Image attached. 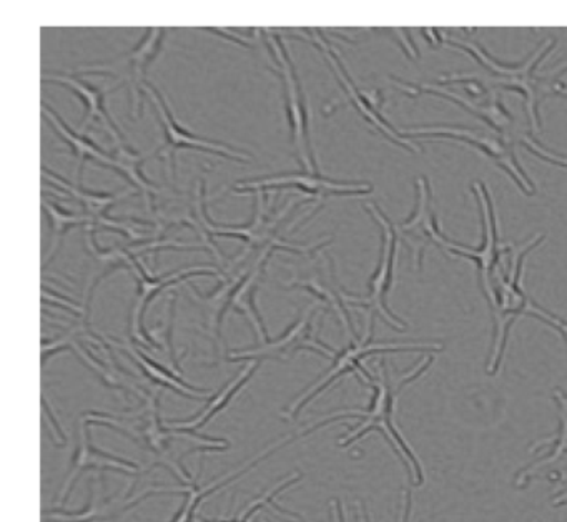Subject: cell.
<instances>
[{
	"mask_svg": "<svg viewBox=\"0 0 567 522\" xmlns=\"http://www.w3.org/2000/svg\"><path fill=\"white\" fill-rule=\"evenodd\" d=\"M431 362H433V356H426L423 362L414 366L406 375L391 379L390 372H388L386 369V362L381 361L380 375H378V378H373L370 381V386L373 388V398H371L370 408L330 416L327 421L318 422V424L305 429V434H310V432L317 431L321 426L330 424V422L338 421V419H360L358 426H354V428L341 439V448H348V446L354 444V442L363 439L368 432H383L384 438L393 446L401 461L410 468L411 479H413L414 484H423V465L417 461L416 454H414L413 449L410 448L406 439L401 434L400 429L396 428L394 412H396L398 398H400L401 391H403L408 385H411V382L416 381L421 375H424L426 369L430 368Z\"/></svg>",
	"mask_w": 567,
	"mask_h": 522,
	"instance_id": "obj_1",
	"label": "cell"
},
{
	"mask_svg": "<svg viewBox=\"0 0 567 522\" xmlns=\"http://www.w3.org/2000/svg\"><path fill=\"white\" fill-rule=\"evenodd\" d=\"M447 45L473 55V59L487 72L486 83H491L496 89L514 90V92L523 93L527 116H529L530 126L536 133L540 132V102L547 96H567L566 83L560 80V75L567 72V65L563 66L556 75H536L537 65L554 49L553 40L544 42L540 49L534 50L527 57L526 62L516 63V65L497 62L491 53H487L483 47L474 42L450 39Z\"/></svg>",
	"mask_w": 567,
	"mask_h": 522,
	"instance_id": "obj_2",
	"label": "cell"
},
{
	"mask_svg": "<svg viewBox=\"0 0 567 522\" xmlns=\"http://www.w3.org/2000/svg\"><path fill=\"white\" fill-rule=\"evenodd\" d=\"M373 336L374 316L370 315L363 338L353 339L347 348L337 352L333 365L328 369L327 375L313 382L310 388L305 389L301 395H298L295 401L281 412V418L288 419V421L297 419L305 406L310 405L318 395H321L324 389L330 388L334 381H338L341 376L348 375V372H358L370 385L373 376L361 365V361L368 356L378 355V352L433 351V349L434 351H441L443 349V346L433 345V342H427V345H423V342H378L374 341Z\"/></svg>",
	"mask_w": 567,
	"mask_h": 522,
	"instance_id": "obj_3",
	"label": "cell"
},
{
	"mask_svg": "<svg viewBox=\"0 0 567 522\" xmlns=\"http://www.w3.org/2000/svg\"><path fill=\"white\" fill-rule=\"evenodd\" d=\"M393 80V83L398 89L403 90L408 95L416 96L421 95V93H430V95H440L443 96V99L451 100V102L464 106L467 112L474 113V115L480 116L484 122L489 123V125L499 133L501 139L506 140L511 145L519 143V145L526 146L527 150L536 153L540 158L547 160V162H553L560 166H567L566 158L553 155V153H549V150L544 149L543 145L534 142L533 136H527L523 130L517 129L516 122H514V116L507 112L506 106L501 103L496 93H491L484 102H473V99H470V96L457 95V93L437 89V86L430 85V83H421V85H417V83L403 82V80Z\"/></svg>",
	"mask_w": 567,
	"mask_h": 522,
	"instance_id": "obj_4",
	"label": "cell"
},
{
	"mask_svg": "<svg viewBox=\"0 0 567 522\" xmlns=\"http://www.w3.org/2000/svg\"><path fill=\"white\" fill-rule=\"evenodd\" d=\"M268 45H270L271 55H274L275 63H277L278 75L284 82L288 122H290L291 140H293L295 149H297L298 160L303 166V172L318 173L310 140V112H308L303 90H301L300 80H298L297 72H295L290 53H288L287 47H285L284 40L278 33H270Z\"/></svg>",
	"mask_w": 567,
	"mask_h": 522,
	"instance_id": "obj_5",
	"label": "cell"
},
{
	"mask_svg": "<svg viewBox=\"0 0 567 522\" xmlns=\"http://www.w3.org/2000/svg\"><path fill=\"white\" fill-rule=\"evenodd\" d=\"M318 303H311L300 318L277 339L258 342L255 348L237 349L228 355L230 361H264V359H280L288 361L300 351H315L318 355L334 358L337 351L317 338L315 319H317Z\"/></svg>",
	"mask_w": 567,
	"mask_h": 522,
	"instance_id": "obj_6",
	"label": "cell"
},
{
	"mask_svg": "<svg viewBox=\"0 0 567 522\" xmlns=\"http://www.w3.org/2000/svg\"><path fill=\"white\" fill-rule=\"evenodd\" d=\"M364 208L371 213L374 219L380 223L383 228V249H381L380 263H378L377 272L373 273L370 279V291L364 298H358L353 295H344L347 305L361 306L367 308L370 315H378L388 323V325L396 328L398 331H403L406 328V323L401 321L398 316L390 311L386 305V296L393 286L394 266H396V249H398V233L393 223L384 216V213L378 208L373 203H368Z\"/></svg>",
	"mask_w": 567,
	"mask_h": 522,
	"instance_id": "obj_7",
	"label": "cell"
},
{
	"mask_svg": "<svg viewBox=\"0 0 567 522\" xmlns=\"http://www.w3.org/2000/svg\"><path fill=\"white\" fill-rule=\"evenodd\" d=\"M117 421V416L107 414V412L87 411L82 414L81 424H79V444L75 449L74 459H72L71 472H69L68 481L61 491L59 504H64L74 489L75 482L84 474L85 471H121L124 474L134 475L141 471L137 462L128 461V459L118 458V456L109 454L102 449L95 448L91 442V424H107L109 428Z\"/></svg>",
	"mask_w": 567,
	"mask_h": 522,
	"instance_id": "obj_8",
	"label": "cell"
},
{
	"mask_svg": "<svg viewBox=\"0 0 567 522\" xmlns=\"http://www.w3.org/2000/svg\"><path fill=\"white\" fill-rule=\"evenodd\" d=\"M132 269L137 276L138 293L134 305H132L128 329H131V336L135 342L144 346V348L152 349V351H157V346H155L154 339L151 338V331H147L144 326L145 311H147L152 299L158 293L165 291L172 286L181 285V283L187 282L188 278H194V276H217L220 279L225 276L221 269L214 268V266H190V268L177 269V272L165 273L162 276H152L148 275L144 263L138 258L135 259Z\"/></svg>",
	"mask_w": 567,
	"mask_h": 522,
	"instance_id": "obj_9",
	"label": "cell"
},
{
	"mask_svg": "<svg viewBox=\"0 0 567 522\" xmlns=\"http://www.w3.org/2000/svg\"><path fill=\"white\" fill-rule=\"evenodd\" d=\"M408 136H421V139H451L460 142L470 143L476 146L481 152L486 153L497 165L503 166L511 178L517 183L523 193L533 195L534 185L529 176L526 175L514 155L513 146L506 140L491 133L480 132V130L463 129L454 125H423L413 126L404 130Z\"/></svg>",
	"mask_w": 567,
	"mask_h": 522,
	"instance_id": "obj_10",
	"label": "cell"
},
{
	"mask_svg": "<svg viewBox=\"0 0 567 522\" xmlns=\"http://www.w3.org/2000/svg\"><path fill=\"white\" fill-rule=\"evenodd\" d=\"M298 188V192L307 193L313 196L315 202H320L324 196L333 195H368L373 192L370 183L360 182H340V180L328 178L320 173H284V175H271L267 178L244 180L235 185L238 190L237 195H247V193L257 192V190H267L274 192L278 188Z\"/></svg>",
	"mask_w": 567,
	"mask_h": 522,
	"instance_id": "obj_11",
	"label": "cell"
},
{
	"mask_svg": "<svg viewBox=\"0 0 567 522\" xmlns=\"http://www.w3.org/2000/svg\"><path fill=\"white\" fill-rule=\"evenodd\" d=\"M396 233L413 252L416 269L421 268L427 246L434 245L447 253L451 239L441 233L436 216L431 208V190L426 176L416 180V208L410 218L398 225Z\"/></svg>",
	"mask_w": 567,
	"mask_h": 522,
	"instance_id": "obj_12",
	"label": "cell"
},
{
	"mask_svg": "<svg viewBox=\"0 0 567 522\" xmlns=\"http://www.w3.org/2000/svg\"><path fill=\"white\" fill-rule=\"evenodd\" d=\"M165 37H167V29L152 27V29H148V32L145 33L144 39H142L138 45L132 49L131 52L112 60V62L102 63V65L84 66L82 72L107 73L111 72V70L127 66V70L122 72L118 76L128 82V89H131L132 115H135V113L141 115V95L145 86V70L157 59L158 52H161L162 47H164Z\"/></svg>",
	"mask_w": 567,
	"mask_h": 522,
	"instance_id": "obj_13",
	"label": "cell"
},
{
	"mask_svg": "<svg viewBox=\"0 0 567 522\" xmlns=\"http://www.w3.org/2000/svg\"><path fill=\"white\" fill-rule=\"evenodd\" d=\"M144 92H147L148 99L154 103L157 109L158 116H161L162 125L165 130V139H167V153L172 162V155L181 149L200 150V152L215 153V155L224 156V158L234 160L237 163H250L251 155L247 152H240L235 146L225 145V143L214 142L210 139H202V136L194 135V133L185 130L181 123L177 122L171 112L167 99L161 90L155 89L151 83H145Z\"/></svg>",
	"mask_w": 567,
	"mask_h": 522,
	"instance_id": "obj_14",
	"label": "cell"
},
{
	"mask_svg": "<svg viewBox=\"0 0 567 522\" xmlns=\"http://www.w3.org/2000/svg\"><path fill=\"white\" fill-rule=\"evenodd\" d=\"M138 421H141V424H138L137 432L134 434V441L154 456V465H165V468L171 469L184 484L194 481L190 474L182 468L181 461H175L171 456L172 441L175 438H181V434H177L171 426H164V422H162L161 414H158L157 392L145 395V408L138 414Z\"/></svg>",
	"mask_w": 567,
	"mask_h": 522,
	"instance_id": "obj_15",
	"label": "cell"
},
{
	"mask_svg": "<svg viewBox=\"0 0 567 522\" xmlns=\"http://www.w3.org/2000/svg\"><path fill=\"white\" fill-rule=\"evenodd\" d=\"M261 361H248V365L231 379L228 385H225L220 391L215 392L212 396L208 405L198 412L194 418L188 419V421H167V424H171V428L174 429L177 434L184 436V438L198 439V441L208 442V444L215 446H228L230 448V442L225 441L221 438H208V436L198 434L200 429H204L212 419L217 418L224 409L228 408L231 401H234L235 396L245 388V386L250 382V379L254 378L257 369L260 368Z\"/></svg>",
	"mask_w": 567,
	"mask_h": 522,
	"instance_id": "obj_16",
	"label": "cell"
},
{
	"mask_svg": "<svg viewBox=\"0 0 567 522\" xmlns=\"http://www.w3.org/2000/svg\"><path fill=\"white\" fill-rule=\"evenodd\" d=\"M311 32H313L315 39H317L318 47L323 50L324 59L328 60L331 69H333V72L337 73L338 80H340L341 85H343L348 99H350V102L357 106V110L361 113V116H363L368 123H371V125H373L378 132L383 133V135L388 136L391 142L396 143V145L413 150V152L416 153L421 152L420 146L413 145L410 140L404 139L401 133H398L396 130H394L393 126H391L390 123H388L386 120L381 116L380 109H377V106H374L373 103L368 100V96L364 95V90H360L357 85H354L350 73L347 72V69H344L343 60L340 59V55H338L337 50L330 45V42H327V40H324L323 37H321V33H318L317 30L311 29Z\"/></svg>",
	"mask_w": 567,
	"mask_h": 522,
	"instance_id": "obj_17",
	"label": "cell"
},
{
	"mask_svg": "<svg viewBox=\"0 0 567 522\" xmlns=\"http://www.w3.org/2000/svg\"><path fill=\"white\" fill-rule=\"evenodd\" d=\"M42 82H52L58 83V85L69 86L72 92L78 93L79 99L84 100L85 116L84 120H82V135H85V132H87L92 123L101 122L104 129L107 130L109 135L114 140L115 145H124V132L118 129L117 123L112 119L107 106H105V96L109 95L111 90L101 89V86L94 85V83L87 82V80L79 79V76L75 75H68V73L44 75L42 76Z\"/></svg>",
	"mask_w": 567,
	"mask_h": 522,
	"instance_id": "obj_18",
	"label": "cell"
},
{
	"mask_svg": "<svg viewBox=\"0 0 567 522\" xmlns=\"http://www.w3.org/2000/svg\"><path fill=\"white\" fill-rule=\"evenodd\" d=\"M297 438H301V434L287 436V438L275 442V444H271L270 448L261 451L260 454L255 456L250 462H247L245 468L237 469V471L230 472V474L217 479V481L212 482V484L198 485L197 482L192 481L188 482V484H185L182 489H154V494H167V492H175V494H177V492H182V494H185L184 504H182V508L178 509V512L175 514V518L172 519V522H195V519H197L198 505H200L202 502L208 498V495L215 494V492L220 491V489L227 488L228 484H231V482L237 481V479L241 478V475L250 472L255 465L260 464L265 458L274 454L277 449H281L284 446L290 444V442H293Z\"/></svg>",
	"mask_w": 567,
	"mask_h": 522,
	"instance_id": "obj_19",
	"label": "cell"
},
{
	"mask_svg": "<svg viewBox=\"0 0 567 522\" xmlns=\"http://www.w3.org/2000/svg\"><path fill=\"white\" fill-rule=\"evenodd\" d=\"M154 492H144L138 495L135 501H127V498L117 499L107 498L104 494V482L99 479L97 482H91V501L87 508L78 512L64 511H44V521L51 519L52 522H102L111 521V519L121 518L125 512L131 511L132 508L144 501L145 498H151Z\"/></svg>",
	"mask_w": 567,
	"mask_h": 522,
	"instance_id": "obj_20",
	"label": "cell"
},
{
	"mask_svg": "<svg viewBox=\"0 0 567 522\" xmlns=\"http://www.w3.org/2000/svg\"><path fill=\"white\" fill-rule=\"evenodd\" d=\"M248 268L235 269V272L224 273L220 286L210 295H202L194 286H188L192 293V299L200 306L207 321V329L212 338L217 339L218 348L224 351V339H221V328H224L225 316L230 311L231 298L235 289L240 285L241 279L247 275Z\"/></svg>",
	"mask_w": 567,
	"mask_h": 522,
	"instance_id": "obj_21",
	"label": "cell"
},
{
	"mask_svg": "<svg viewBox=\"0 0 567 522\" xmlns=\"http://www.w3.org/2000/svg\"><path fill=\"white\" fill-rule=\"evenodd\" d=\"M288 286H290V288H301L313 293L321 303L330 306V308L337 313L344 331L351 336V341L358 339L353 323H351L350 315H348L347 311V301H344L347 291L338 285L333 262H331L330 258H328L324 268H315L313 273H311L308 278L291 279Z\"/></svg>",
	"mask_w": 567,
	"mask_h": 522,
	"instance_id": "obj_22",
	"label": "cell"
},
{
	"mask_svg": "<svg viewBox=\"0 0 567 522\" xmlns=\"http://www.w3.org/2000/svg\"><path fill=\"white\" fill-rule=\"evenodd\" d=\"M274 253L275 249H264V252L258 253L254 265L248 268L247 275L241 279L238 288L235 289L234 298H231L230 303L231 311L241 313L250 321L251 328L257 332L258 342H265L270 339L268 338L267 326H265L264 318H261L260 311L257 308V291L265 266L270 262Z\"/></svg>",
	"mask_w": 567,
	"mask_h": 522,
	"instance_id": "obj_23",
	"label": "cell"
},
{
	"mask_svg": "<svg viewBox=\"0 0 567 522\" xmlns=\"http://www.w3.org/2000/svg\"><path fill=\"white\" fill-rule=\"evenodd\" d=\"M42 173H44V182H51L58 188L64 190L65 193L71 195L72 199H75L82 206L84 215L91 219V225L89 226H94V228H102L105 219L111 218L109 216V208L114 206L118 199L125 198V196L132 193V190H125L124 193L92 192V190L84 188L79 183L68 182L58 173L51 172L48 166H42Z\"/></svg>",
	"mask_w": 567,
	"mask_h": 522,
	"instance_id": "obj_24",
	"label": "cell"
},
{
	"mask_svg": "<svg viewBox=\"0 0 567 522\" xmlns=\"http://www.w3.org/2000/svg\"><path fill=\"white\" fill-rule=\"evenodd\" d=\"M109 342L117 346L122 351L127 352V355L137 362V366L141 368V371L144 372L145 378H147L148 381L154 382V385L164 386V388L172 389V391L177 392V395L185 396V398L190 399H204L205 396L212 395L210 389L198 388V386L190 385V382H185L178 372H175L174 369L167 368V366L155 361V359H152L147 352L142 351L141 348L132 345V342H127V345H121V342L115 341Z\"/></svg>",
	"mask_w": 567,
	"mask_h": 522,
	"instance_id": "obj_25",
	"label": "cell"
},
{
	"mask_svg": "<svg viewBox=\"0 0 567 522\" xmlns=\"http://www.w3.org/2000/svg\"><path fill=\"white\" fill-rule=\"evenodd\" d=\"M42 113H44V119L48 120L49 125L55 130V132L61 135V139L64 142H68V145L71 146L72 153H74L75 158H78V168H75V176L79 178L82 176V170H84V163L87 160H92V162H97L99 165L107 166L109 158H111V152H105L101 146L95 145L92 140H89L87 136L82 135V133L74 132L64 120L61 119L58 112H55L52 106H49L48 103H42ZM82 182V178H81ZM81 185V183H79Z\"/></svg>",
	"mask_w": 567,
	"mask_h": 522,
	"instance_id": "obj_26",
	"label": "cell"
},
{
	"mask_svg": "<svg viewBox=\"0 0 567 522\" xmlns=\"http://www.w3.org/2000/svg\"><path fill=\"white\" fill-rule=\"evenodd\" d=\"M157 149L158 146H155L147 155H141V153L134 152V150L128 149V146H115L114 152H111V158H109L107 163V168L115 170V172L124 175L125 178L135 186V190H138V192L144 195L151 212H154V198L162 192V188L148 182V180L142 175L141 168L144 162H147Z\"/></svg>",
	"mask_w": 567,
	"mask_h": 522,
	"instance_id": "obj_27",
	"label": "cell"
},
{
	"mask_svg": "<svg viewBox=\"0 0 567 522\" xmlns=\"http://www.w3.org/2000/svg\"><path fill=\"white\" fill-rule=\"evenodd\" d=\"M45 216H48L49 223H51V245H49L48 253H45L44 266L49 265L52 258H54L58 249L61 248L62 239H64L65 233L71 232L75 226L91 225V219L84 215V213H72L68 209L62 208L55 202H49L44 199L42 203Z\"/></svg>",
	"mask_w": 567,
	"mask_h": 522,
	"instance_id": "obj_28",
	"label": "cell"
},
{
	"mask_svg": "<svg viewBox=\"0 0 567 522\" xmlns=\"http://www.w3.org/2000/svg\"><path fill=\"white\" fill-rule=\"evenodd\" d=\"M301 479H303V475L301 474L288 475V478H285L284 481L278 482V484L274 485V488L268 489V491L264 492V494L258 495L257 499L248 502V504L245 505V508L241 509V511L238 512L237 515H234L231 519H217V521H210V519L197 518L195 519V522H250V519L254 518V515L264 508H274L277 509V511H280L281 514L301 519L300 515L293 514V512L287 511V509L275 504V498H277L280 492L287 491L288 488L297 484V482H300Z\"/></svg>",
	"mask_w": 567,
	"mask_h": 522,
	"instance_id": "obj_29",
	"label": "cell"
},
{
	"mask_svg": "<svg viewBox=\"0 0 567 522\" xmlns=\"http://www.w3.org/2000/svg\"><path fill=\"white\" fill-rule=\"evenodd\" d=\"M527 316H534V318L540 319V321L547 323V325L553 326L554 329L560 332L564 341L567 342V321H564L559 316L553 315V313L547 311V309L540 308L537 303H534L530 299L529 306H527Z\"/></svg>",
	"mask_w": 567,
	"mask_h": 522,
	"instance_id": "obj_30",
	"label": "cell"
},
{
	"mask_svg": "<svg viewBox=\"0 0 567 522\" xmlns=\"http://www.w3.org/2000/svg\"><path fill=\"white\" fill-rule=\"evenodd\" d=\"M210 32L217 33V35L225 37V39L234 40L235 43H240L244 47H251V43H248L247 39L244 37L237 35L234 29H220V27H215V29H207Z\"/></svg>",
	"mask_w": 567,
	"mask_h": 522,
	"instance_id": "obj_31",
	"label": "cell"
},
{
	"mask_svg": "<svg viewBox=\"0 0 567 522\" xmlns=\"http://www.w3.org/2000/svg\"><path fill=\"white\" fill-rule=\"evenodd\" d=\"M411 514V494L410 492H404V505H403V514H401L400 522H410ZM363 522H370L368 519L367 512L363 514Z\"/></svg>",
	"mask_w": 567,
	"mask_h": 522,
	"instance_id": "obj_32",
	"label": "cell"
}]
</instances>
